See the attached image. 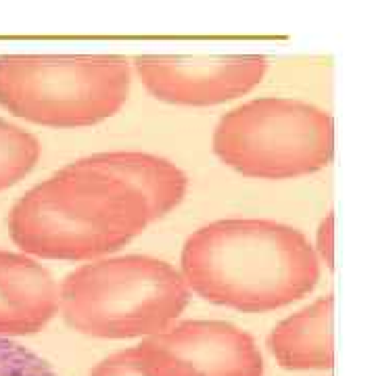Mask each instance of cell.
<instances>
[{"mask_svg":"<svg viewBox=\"0 0 376 376\" xmlns=\"http://www.w3.org/2000/svg\"><path fill=\"white\" fill-rule=\"evenodd\" d=\"M180 274L205 301L259 313L305 297L322 268L301 230L274 220L230 218L186 238Z\"/></svg>","mask_w":376,"mask_h":376,"instance_id":"1","label":"cell"},{"mask_svg":"<svg viewBox=\"0 0 376 376\" xmlns=\"http://www.w3.org/2000/svg\"><path fill=\"white\" fill-rule=\"evenodd\" d=\"M142 195L90 157L30 188L9 213L13 243L42 259H103L153 224Z\"/></svg>","mask_w":376,"mask_h":376,"instance_id":"2","label":"cell"},{"mask_svg":"<svg viewBox=\"0 0 376 376\" xmlns=\"http://www.w3.org/2000/svg\"><path fill=\"white\" fill-rule=\"evenodd\" d=\"M188 301L180 270L151 255L90 261L59 286L65 324L95 338H149L170 328Z\"/></svg>","mask_w":376,"mask_h":376,"instance_id":"3","label":"cell"},{"mask_svg":"<svg viewBox=\"0 0 376 376\" xmlns=\"http://www.w3.org/2000/svg\"><path fill=\"white\" fill-rule=\"evenodd\" d=\"M132 63L115 55L0 57V105L49 128H86L128 101Z\"/></svg>","mask_w":376,"mask_h":376,"instance_id":"4","label":"cell"},{"mask_svg":"<svg viewBox=\"0 0 376 376\" xmlns=\"http://www.w3.org/2000/svg\"><path fill=\"white\" fill-rule=\"evenodd\" d=\"M334 151L332 117L305 101L263 97L222 115L213 153L234 172L286 180L324 170Z\"/></svg>","mask_w":376,"mask_h":376,"instance_id":"5","label":"cell"},{"mask_svg":"<svg viewBox=\"0 0 376 376\" xmlns=\"http://www.w3.org/2000/svg\"><path fill=\"white\" fill-rule=\"evenodd\" d=\"M134 70L157 101L184 107H213L259 86L268 72V59L259 55H145L134 59Z\"/></svg>","mask_w":376,"mask_h":376,"instance_id":"6","label":"cell"},{"mask_svg":"<svg viewBox=\"0 0 376 376\" xmlns=\"http://www.w3.org/2000/svg\"><path fill=\"white\" fill-rule=\"evenodd\" d=\"M167 376H263L249 332L222 320H184L140 343Z\"/></svg>","mask_w":376,"mask_h":376,"instance_id":"7","label":"cell"},{"mask_svg":"<svg viewBox=\"0 0 376 376\" xmlns=\"http://www.w3.org/2000/svg\"><path fill=\"white\" fill-rule=\"evenodd\" d=\"M59 313V284L26 253L0 249V336L40 332Z\"/></svg>","mask_w":376,"mask_h":376,"instance_id":"8","label":"cell"},{"mask_svg":"<svg viewBox=\"0 0 376 376\" xmlns=\"http://www.w3.org/2000/svg\"><path fill=\"white\" fill-rule=\"evenodd\" d=\"M332 297L324 295L274 326L268 347L286 370L332 368Z\"/></svg>","mask_w":376,"mask_h":376,"instance_id":"9","label":"cell"},{"mask_svg":"<svg viewBox=\"0 0 376 376\" xmlns=\"http://www.w3.org/2000/svg\"><path fill=\"white\" fill-rule=\"evenodd\" d=\"M99 167L130 184L149 203L159 220L178 207L186 195L188 178L172 161L140 151H107L88 155Z\"/></svg>","mask_w":376,"mask_h":376,"instance_id":"10","label":"cell"},{"mask_svg":"<svg viewBox=\"0 0 376 376\" xmlns=\"http://www.w3.org/2000/svg\"><path fill=\"white\" fill-rule=\"evenodd\" d=\"M42 147L38 138L0 117V190L22 182L38 163Z\"/></svg>","mask_w":376,"mask_h":376,"instance_id":"11","label":"cell"},{"mask_svg":"<svg viewBox=\"0 0 376 376\" xmlns=\"http://www.w3.org/2000/svg\"><path fill=\"white\" fill-rule=\"evenodd\" d=\"M90 376H167V372L151 353L136 345L99 361L92 368Z\"/></svg>","mask_w":376,"mask_h":376,"instance_id":"12","label":"cell"},{"mask_svg":"<svg viewBox=\"0 0 376 376\" xmlns=\"http://www.w3.org/2000/svg\"><path fill=\"white\" fill-rule=\"evenodd\" d=\"M0 376H59L53 366L22 343L0 336Z\"/></svg>","mask_w":376,"mask_h":376,"instance_id":"13","label":"cell"},{"mask_svg":"<svg viewBox=\"0 0 376 376\" xmlns=\"http://www.w3.org/2000/svg\"><path fill=\"white\" fill-rule=\"evenodd\" d=\"M318 259H324L328 268H332V215L328 213L320 228H318V240H316V247H313Z\"/></svg>","mask_w":376,"mask_h":376,"instance_id":"14","label":"cell"}]
</instances>
